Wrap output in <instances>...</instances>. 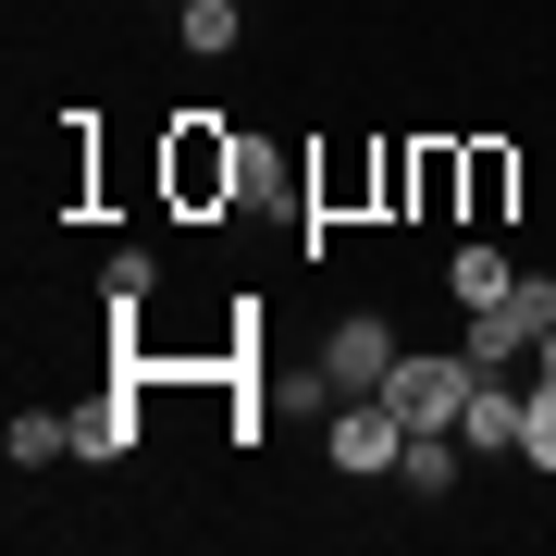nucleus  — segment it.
<instances>
[{
    "instance_id": "1",
    "label": "nucleus",
    "mask_w": 556,
    "mask_h": 556,
    "mask_svg": "<svg viewBox=\"0 0 556 556\" xmlns=\"http://www.w3.org/2000/svg\"><path fill=\"white\" fill-rule=\"evenodd\" d=\"M470 383H482V358H470V346H396V371H383V408H396L408 433H457Z\"/></svg>"
},
{
    "instance_id": "2",
    "label": "nucleus",
    "mask_w": 556,
    "mask_h": 556,
    "mask_svg": "<svg viewBox=\"0 0 556 556\" xmlns=\"http://www.w3.org/2000/svg\"><path fill=\"white\" fill-rule=\"evenodd\" d=\"M396 457H408V420L383 408V396H346V408H334V470H346V482H383Z\"/></svg>"
},
{
    "instance_id": "3",
    "label": "nucleus",
    "mask_w": 556,
    "mask_h": 556,
    "mask_svg": "<svg viewBox=\"0 0 556 556\" xmlns=\"http://www.w3.org/2000/svg\"><path fill=\"white\" fill-rule=\"evenodd\" d=\"M383 371H396V334H383V321H334V334H321V383H334V396H383Z\"/></svg>"
},
{
    "instance_id": "4",
    "label": "nucleus",
    "mask_w": 556,
    "mask_h": 556,
    "mask_svg": "<svg viewBox=\"0 0 556 556\" xmlns=\"http://www.w3.org/2000/svg\"><path fill=\"white\" fill-rule=\"evenodd\" d=\"M519 408H532V396H519L507 371H482V383H470V408H457V433H470L482 457H495V445H519Z\"/></svg>"
},
{
    "instance_id": "5",
    "label": "nucleus",
    "mask_w": 556,
    "mask_h": 556,
    "mask_svg": "<svg viewBox=\"0 0 556 556\" xmlns=\"http://www.w3.org/2000/svg\"><path fill=\"white\" fill-rule=\"evenodd\" d=\"M445 285H457V309H495V298H507L519 273H507V248H495V236H470V248L445 260Z\"/></svg>"
},
{
    "instance_id": "6",
    "label": "nucleus",
    "mask_w": 556,
    "mask_h": 556,
    "mask_svg": "<svg viewBox=\"0 0 556 556\" xmlns=\"http://www.w3.org/2000/svg\"><path fill=\"white\" fill-rule=\"evenodd\" d=\"M457 457H470V433H408L396 482H408V495H445V482H457Z\"/></svg>"
},
{
    "instance_id": "7",
    "label": "nucleus",
    "mask_w": 556,
    "mask_h": 556,
    "mask_svg": "<svg viewBox=\"0 0 556 556\" xmlns=\"http://www.w3.org/2000/svg\"><path fill=\"white\" fill-rule=\"evenodd\" d=\"M0 445H13V470H38V457H75V408H25Z\"/></svg>"
},
{
    "instance_id": "8",
    "label": "nucleus",
    "mask_w": 556,
    "mask_h": 556,
    "mask_svg": "<svg viewBox=\"0 0 556 556\" xmlns=\"http://www.w3.org/2000/svg\"><path fill=\"white\" fill-rule=\"evenodd\" d=\"M457 346H470V358H482V371H507V358H519V346H532V334H519V309L495 298V309H470V334H457Z\"/></svg>"
},
{
    "instance_id": "9",
    "label": "nucleus",
    "mask_w": 556,
    "mask_h": 556,
    "mask_svg": "<svg viewBox=\"0 0 556 556\" xmlns=\"http://www.w3.org/2000/svg\"><path fill=\"white\" fill-rule=\"evenodd\" d=\"M124 445H137V408H124V396L75 408V457H124Z\"/></svg>"
},
{
    "instance_id": "10",
    "label": "nucleus",
    "mask_w": 556,
    "mask_h": 556,
    "mask_svg": "<svg viewBox=\"0 0 556 556\" xmlns=\"http://www.w3.org/2000/svg\"><path fill=\"white\" fill-rule=\"evenodd\" d=\"M174 38L199 50V62H211V50H236V0H186V13H174Z\"/></svg>"
},
{
    "instance_id": "11",
    "label": "nucleus",
    "mask_w": 556,
    "mask_h": 556,
    "mask_svg": "<svg viewBox=\"0 0 556 556\" xmlns=\"http://www.w3.org/2000/svg\"><path fill=\"white\" fill-rule=\"evenodd\" d=\"M519 457H532V470H556V371L532 383V408H519Z\"/></svg>"
},
{
    "instance_id": "12",
    "label": "nucleus",
    "mask_w": 556,
    "mask_h": 556,
    "mask_svg": "<svg viewBox=\"0 0 556 556\" xmlns=\"http://www.w3.org/2000/svg\"><path fill=\"white\" fill-rule=\"evenodd\" d=\"M236 199H285V161L248 149V137H236Z\"/></svg>"
},
{
    "instance_id": "13",
    "label": "nucleus",
    "mask_w": 556,
    "mask_h": 556,
    "mask_svg": "<svg viewBox=\"0 0 556 556\" xmlns=\"http://www.w3.org/2000/svg\"><path fill=\"white\" fill-rule=\"evenodd\" d=\"M544 371H556V334H544Z\"/></svg>"
}]
</instances>
